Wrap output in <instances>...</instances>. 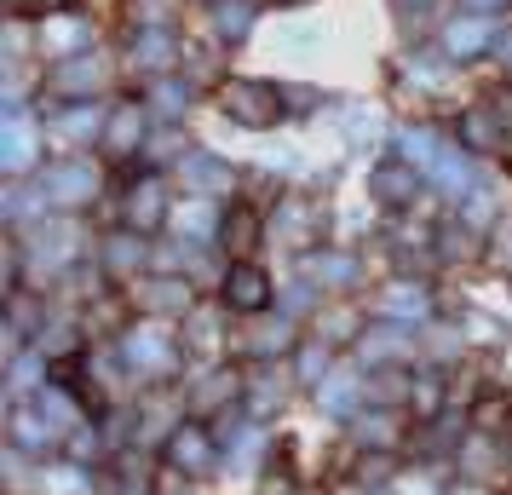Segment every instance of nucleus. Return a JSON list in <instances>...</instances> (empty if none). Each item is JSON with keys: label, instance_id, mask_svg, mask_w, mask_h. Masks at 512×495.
I'll use <instances>...</instances> for the list:
<instances>
[{"label": "nucleus", "instance_id": "1", "mask_svg": "<svg viewBox=\"0 0 512 495\" xmlns=\"http://www.w3.org/2000/svg\"><path fill=\"white\" fill-rule=\"evenodd\" d=\"M219 104H225V116L242 121V127H265V121L282 116V93L271 81H225Z\"/></svg>", "mask_w": 512, "mask_h": 495}, {"label": "nucleus", "instance_id": "2", "mask_svg": "<svg viewBox=\"0 0 512 495\" xmlns=\"http://www.w3.org/2000/svg\"><path fill=\"white\" fill-rule=\"evenodd\" d=\"M98 190V167L70 156V162H52L41 173V202H58V208H81V202H93Z\"/></svg>", "mask_w": 512, "mask_h": 495}, {"label": "nucleus", "instance_id": "3", "mask_svg": "<svg viewBox=\"0 0 512 495\" xmlns=\"http://www.w3.org/2000/svg\"><path fill=\"white\" fill-rule=\"evenodd\" d=\"M121 357H127V369H139V375H162L173 369V334L162 323H144L121 340Z\"/></svg>", "mask_w": 512, "mask_h": 495}, {"label": "nucleus", "instance_id": "4", "mask_svg": "<svg viewBox=\"0 0 512 495\" xmlns=\"http://www.w3.org/2000/svg\"><path fill=\"white\" fill-rule=\"evenodd\" d=\"M75 248H81V225H64V219L58 225H41V231L29 236V265L52 277V271H64L75 260Z\"/></svg>", "mask_w": 512, "mask_h": 495}, {"label": "nucleus", "instance_id": "5", "mask_svg": "<svg viewBox=\"0 0 512 495\" xmlns=\"http://www.w3.org/2000/svg\"><path fill=\"white\" fill-rule=\"evenodd\" d=\"M35 150H41V133H35V121H29L18 104H6V133H0V162H6V173H29Z\"/></svg>", "mask_w": 512, "mask_h": 495}, {"label": "nucleus", "instance_id": "6", "mask_svg": "<svg viewBox=\"0 0 512 495\" xmlns=\"http://www.w3.org/2000/svg\"><path fill=\"white\" fill-rule=\"evenodd\" d=\"M489 41H495V18H489V12H466V18H455V24L443 29V52H449V58H472V52H484Z\"/></svg>", "mask_w": 512, "mask_h": 495}, {"label": "nucleus", "instance_id": "7", "mask_svg": "<svg viewBox=\"0 0 512 495\" xmlns=\"http://www.w3.org/2000/svg\"><path fill=\"white\" fill-rule=\"evenodd\" d=\"M357 352L369 357V363H397V357L415 352V340H409V323H374V329H363V340H357Z\"/></svg>", "mask_w": 512, "mask_h": 495}, {"label": "nucleus", "instance_id": "8", "mask_svg": "<svg viewBox=\"0 0 512 495\" xmlns=\"http://www.w3.org/2000/svg\"><path fill=\"white\" fill-rule=\"evenodd\" d=\"M265 294H271V277H265L259 265H231V271H225V306L231 311H259Z\"/></svg>", "mask_w": 512, "mask_h": 495}, {"label": "nucleus", "instance_id": "9", "mask_svg": "<svg viewBox=\"0 0 512 495\" xmlns=\"http://www.w3.org/2000/svg\"><path fill=\"white\" fill-rule=\"evenodd\" d=\"M167 461L196 478V472L213 467V438L202 432V426H179V432H173V444H167Z\"/></svg>", "mask_w": 512, "mask_h": 495}, {"label": "nucleus", "instance_id": "10", "mask_svg": "<svg viewBox=\"0 0 512 495\" xmlns=\"http://www.w3.org/2000/svg\"><path fill=\"white\" fill-rule=\"evenodd\" d=\"M52 87L58 93H93V87H104V58H64L58 64V75H52Z\"/></svg>", "mask_w": 512, "mask_h": 495}, {"label": "nucleus", "instance_id": "11", "mask_svg": "<svg viewBox=\"0 0 512 495\" xmlns=\"http://www.w3.org/2000/svg\"><path fill=\"white\" fill-rule=\"evenodd\" d=\"M179 167H185V185H196V190H231V167L219 162V156H208V150L179 156Z\"/></svg>", "mask_w": 512, "mask_h": 495}, {"label": "nucleus", "instance_id": "12", "mask_svg": "<svg viewBox=\"0 0 512 495\" xmlns=\"http://www.w3.org/2000/svg\"><path fill=\"white\" fill-rule=\"evenodd\" d=\"M397 150H403V162L420 167V173H432V162L443 156V144H438L432 127H403V133H397Z\"/></svg>", "mask_w": 512, "mask_h": 495}, {"label": "nucleus", "instance_id": "13", "mask_svg": "<svg viewBox=\"0 0 512 495\" xmlns=\"http://www.w3.org/2000/svg\"><path fill=\"white\" fill-rule=\"evenodd\" d=\"M104 127H110V121H104V110H93V104H70L64 116L52 121V133H58V139H75V144L104 133Z\"/></svg>", "mask_w": 512, "mask_h": 495}, {"label": "nucleus", "instance_id": "14", "mask_svg": "<svg viewBox=\"0 0 512 495\" xmlns=\"http://www.w3.org/2000/svg\"><path fill=\"white\" fill-rule=\"evenodd\" d=\"M52 438H58V426H52L41 409H18V415H12V444L18 449H47Z\"/></svg>", "mask_w": 512, "mask_h": 495}, {"label": "nucleus", "instance_id": "15", "mask_svg": "<svg viewBox=\"0 0 512 495\" xmlns=\"http://www.w3.org/2000/svg\"><path fill=\"white\" fill-rule=\"evenodd\" d=\"M317 403H323L328 415H351V409L363 403V386H357V375H328L323 386H317Z\"/></svg>", "mask_w": 512, "mask_h": 495}, {"label": "nucleus", "instance_id": "16", "mask_svg": "<svg viewBox=\"0 0 512 495\" xmlns=\"http://www.w3.org/2000/svg\"><path fill=\"white\" fill-rule=\"evenodd\" d=\"M139 139H144V110L139 104H121L116 116H110V127H104V144L110 150H133Z\"/></svg>", "mask_w": 512, "mask_h": 495}, {"label": "nucleus", "instance_id": "17", "mask_svg": "<svg viewBox=\"0 0 512 495\" xmlns=\"http://www.w3.org/2000/svg\"><path fill=\"white\" fill-rule=\"evenodd\" d=\"M461 133H466V144H472V150H501V144H507V127L489 116V110H466Z\"/></svg>", "mask_w": 512, "mask_h": 495}, {"label": "nucleus", "instance_id": "18", "mask_svg": "<svg viewBox=\"0 0 512 495\" xmlns=\"http://www.w3.org/2000/svg\"><path fill=\"white\" fill-rule=\"evenodd\" d=\"M432 179H438L449 196H461V190L472 185V162H466V150H449V144H443V156L432 162Z\"/></svg>", "mask_w": 512, "mask_h": 495}, {"label": "nucleus", "instance_id": "19", "mask_svg": "<svg viewBox=\"0 0 512 495\" xmlns=\"http://www.w3.org/2000/svg\"><path fill=\"white\" fill-rule=\"evenodd\" d=\"M104 265H110L116 277H133L144 265V242L139 236H110V242H104Z\"/></svg>", "mask_w": 512, "mask_h": 495}, {"label": "nucleus", "instance_id": "20", "mask_svg": "<svg viewBox=\"0 0 512 495\" xmlns=\"http://www.w3.org/2000/svg\"><path fill=\"white\" fill-rule=\"evenodd\" d=\"M144 306L150 311H190V283H179V277H156V283L144 288Z\"/></svg>", "mask_w": 512, "mask_h": 495}, {"label": "nucleus", "instance_id": "21", "mask_svg": "<svg viewBox=\"0 0 512 495\" xmlns=\"http://www.w3.org/2000/svg\"><path fill=\"white\" fill-rule=\"evenodd\" d=\"M133 64H144V70H167V64H173V35H167V29L139 35V41H133Z\"/></svg>", "mask_w": 512, "mask_h": 495}, {"label": "nucleus", "instance_id": "22", "mask_svg": "<svg viewBox=\"0 0 512 495\" xmlns=\"http://www.w3.org/2000/svg\"><path fill=\"white\" fill-rule=\"evenodd\" d=\"M248 24H254V6H248V0H225V6L213 12V35H219V41H242Z\"/></svg>", "mask_w": 512, "mask_h": 495}, {"label": "nucleus", "instance_id": "23", "mask_svg": "<svg viewBox=\"0 0 512 495\" xmlns=\"http://www.w3.org/2000/svg\"><path fill=\"white\" fill-rule=\"evenodd\" d=\"M127 219H133V225H156V219H162V185H156V179H144L139 190H133V196H127Z\"/></svg>", "mask_w": 512, "mask_h": 495}, {"label": "nucleus", "instance_id": "24", "mask_svg": "<svg viewBox=\"0 0 512 495\" xmlns=\"http://www.w3.org/2000/svg\"><path fill=\"white\" fill-rule=\"evenodd\" d=\"M386 317H392V323H409V317H426V288H409V283L386 288Z\"/></svg>", "mask_w": 512, "mask_h": 495}, {"label": "nucleus", "instance_id": "25", "mask_svg": "<svg viewBox=\"0 0 512 495\" xmlns=\"http://www.w3.org/2000/svg\"><path fill=\"white\" fill-rule=\"evenodd\" d=\"M311 277L323 288H346L351 277H357V260H351V254H317V260H311Z\"/></svg>", "mask_w": 512, "mask_h": 495}, {"label": "nucleus", "instance_id": "26", "mask_svg": "<svg viewBox=\"0 0 512 495\" xmlns=\"http://www.w3.org/2000/svg\"><path fill=\"white\" fill-rule=\"evenodd\" d=\"M369 185H374V196H386V202H403V196L415 190V167H409V162H403V167H380Z\"/></svg>", "mask_w": 512, "mask_h": 495}, {"label": "nucleus", "instance_id": "27", "mask_svg": "<svg viewBox=\"0 0 512 495\" xmlns=\"http://www.w3.org/2000/svg\"><path fill=\"white\" fill-rule=\"evenodd\" d=\"M41 41H47L52 52H70V47H81V41H87V24H81V18H58V24L41 29Z\"/></svg>", "mask_w": 512, "mask_h": 495}, {"label": "nucleus", "instance_id": "28", "mask_svg": "<svg viewBox=\"0 0 512 495\" xmlns=\"http://www.w3.org/2000/svg\"><path fill=\"white\" fill-rule=\"evenodd\" d=\"M179 231H185V236H208V231H213V208H208V196L185 202V213H179Z\"/></svg>", "mask_w": 512, "mask_h": 495}, {"label": "nucleus", "instance_id": "29", "mask_svg": "<svg viewBox=\"0 0 512 495\" xmlns=\"http://www.w3.org/2000/svg\"><path fill=\"white\" fill-rule=\"evenodd\" d=\"M254 236H259V219L248 208H236L231 219H225V242H236V248H254Z\"/></svg>", "mask_w": 512, "mask_h": 495}, {"label": "nucleus", "instance_id": "30", "mask_svg": "<svg viewBox=\"0 0 512 495\" xmlns=\"http://www.w3.org/2000/svg\"><path fill=\"white\" fill-rule=\"evenodd\" d=\"M346 133H351V144H374L380 116H374V110H346Z\"/></svg>", "mask_w": 512, "mask_h": 495}, {"label": "nucleus", "instance_id": "31", "mask_svg": "<svg viewBox=\"0 0 512 495\" xmlns=\"http://www.w3.org/2000/svg\"><path fill=\"white\" fill-rule=\"evenodd\" d=\"M35 409H41L52 426H70V421H75V403L64 398V392H41V403H35Z\"/></svg>", "mask_w": 512, "mask_h": 495}, {"label": "nucleus", "instance_id": "32", "mask_svg": "<svg viewBox=\"0 0 512 495\" xmlns=\"http://www.w3.org/2000/svg\"><path fill=\"white\" fill-rule=\"evenodd\" d=\"M47 490H52V495H87L93 484L81 478V467H58V472L47 478Z\"/></svg>", "mask_w": 512, "mask_h": 495}, {"label": "nucleus", "instance_id": "33", "mask_svg": "<svg viewBox=\"0 0 512 495\" xmlns=\"http://www.w3.org/2000/svg\"><path fill=\"white\" fill-rule=\"evenodd\" d=\"M185 87H179V81H162V87H156V93H150V104H156V110H162V116H179V110H185Z\"/></svg>", "mask_w": 512, "mask_h": 495}, {"label": "nucleus", "instance_id": "34", "mask_svg": "<svg viewBox=\"0 0 512 495\" xmlns=\"http://www.w3.org/2000/svg\"><path fill=\"white\" fill-rule=\"evenodd\" d=\"M282 346H288V317H277L254 334V352H282Z\"/></svg>", "mask_w": 512, "mask_h": 495}, {"label": "nucleus", "instance_id": "35", "mask_svg": "<svg viewBox=\"0 0 512 495\" xmlns=\"http://www.w3.org/2000/svg\"><path fill=\"white\" fill-rule=\"evenodd\" d=\"M489 213H495V190H472L466 196V225H489Z\"/></svg>", "mask_w": 512, "mask_h": 495}, {"label": "nucleus", "instance_id": "36", "mask_svg": "<svg viewBox=\"0 0 512 495\" xmlns=\"http://www.w3.org/2000/svg\"><path fill=\"white\" fill-rule=\"evenodd\" d=\"M392 432H397L392 415H369L363 421V444H392Z\"/></svg>", "mask_w": 512, "mask_h": 495}, {"label": "nucleus", "instance_id": "37", "mask_svg": "<svg viewBox=\"0 0 512 495\" xmlns=\"http://www.w3.org/2000/svg\"><path fill=\"white\" fill-rule=\"evenodd\" d=\"M323 369H328V346L317 340V346H305V357H300V375H305V380H317Z\"/></svg>", "mask_w": 512, "mask_h": 495}, {"label": "nucleus", "instance_id": "38", "mask_svg": "<svg viewBox=\"0 0 512 495\" xmlns=\"http://www.w3.org/2000/svg\"><path fill=\"white\" fill-rule=\"evenodd\" d=\"M29 208H35V196H29L24 185H12V190H6V219H24Z\"/></svg>", "mask_w": 512, "mask_h": 495}, {"label": "nucleus", "instance_id": "39", "mask_svg": "<svg viewBox=\"0 0 512 495\" xmlns=\"http://www.w3.org/2000/svg\"><path fill=\"white\" fill-rule=\"evenodd\" d=\"M47 6H58V0H6V12H12V18H35V12L47 18Z\"/></svg>", "mask_w": 512, "mask_h": 495}, {"label": "nucleus", "instance_id": "40", "mask_svg": "<svg viewBox=\"0 0 512 495\" xmlns=\"http://www.w3.org/2000/svg\"><path fill=\"white\" fill-rule=\"evenodd\" d=\"M144 12V24H162V12H167V0H144V6H133V18Z\"/></svg>", "mask_w": 512, "mask_h": 495}, {"label": "nucleus", "instance_id": "41", "mask_svg": "<svg viewBox=\"0 0 512 495\" xmlns=\"http://www.w3.org/2000/svg\"><path fill=\"white\" fill-rule=\"evenodd\" d=\"M12 380H18V392H29V380H35V363H29V357H18V363H12Z\"/></svg>", "mask_w": 512, "mask_h": 495}, {"label": "nucleus", "instance_id": "42", "mask_svg": "<svg viewBox=\"0 0 512 495\" xmlns=\"http://www.w3.org/2000/svg\"><path fill=\"white\" fill-rule=\"evenodd\" d=\"M305 306H311V288H288V311H305Z\"/></svg>", "mask_w": 512, "mask_h": 495}, {"label": "nucleus", "instance_id": "43", "mask_svg": "<svg viewBox=\"0 0 512 495\" xmlns=\"http://www.w3.org/2000/svg\"><path fill=\"white\" fill-rule=\"evenodd\" d=\"M472 12H495V6H507V0H466Z\"/></svg>", "mask_w": 512, "mask_h": 495}, {"label": "nucleus", "instance_id": "44", "mask_svg": "<svg viewBox=\"0 0 512 495\" xmlns=\"http://www.w3.org/2000/svg\"><path fill=\"white\" fill-rule=\"evenodd\" d=\"M501 58H507V64H512V35H507V41H501Z\"/></svg>", "mask_w": 512, "mask_h": 495}]
</instances>
